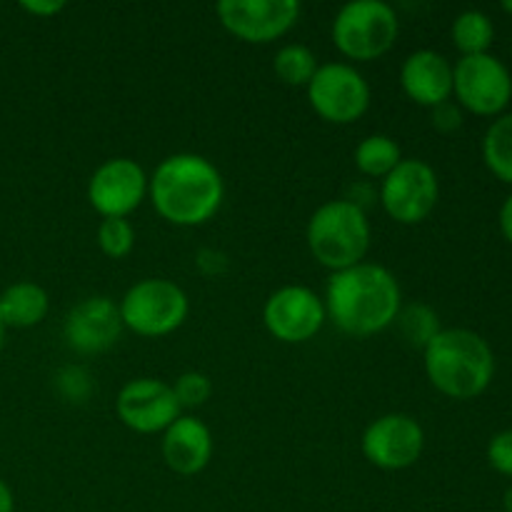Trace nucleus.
<instances>
[{
	"label": "nucleus",
	"mask_w": 512,
	"mask_h": 512,
	"mask_svg": "<svg viewBox=\"0 0 512 512\" xmlns=\"http://www.w3.org/2000/svg\"><path fill=\"white\" fill-rule=\"evenodd\" d=\"M403 308V290L388 268L360 263L333 273L325 290L328 318L353 338H370L395 325Z\"/></svg>",
	"instance_id": "obj_1"
},
{
	"label": "nucleus",
	"mask_w": 512,
	"mask_h": 512,
	"mask_svg": "<svg viewBox=\"0 0 512 512\" xmlns=\"http://www.w3.org/2000/svg\"><path fill=\"white\" fill-rule=\"evenodd\" d=\"M155 213L178 228H198L218 215L225 198L220 170L198 153H175L160 160L148 178Z\"/></svg>",
	"instance_id": "obj_2"
},
{
	"label": "nucleus",
	"mask_w": 512,
	"mask_h": 512,
	"mask_svg": "<svg viewBox=\"0 0 512 512\" xmlns=\"http://www.w3.org/2000/svg\"><path fill=\"white\" fill-rule=\"evenodd\" d=\"M425 375L445 398L473 400L495 378V355L483 335L465 328H443L423 350Z\"/></svg>",
	"instance_id": "obj_3"
},
{
	"label": "nucleus",
	"mask_w": 512,
	"mask_h": 512,
	"mask_svg": "<svg viewBox=\"0 0 512 512\" xmlns=\"http://www.w3.org/2000/svg\"><path fill=\"white\" fill-rule=\"evenodd\" d=\"M310 255L330 273L365 263L373 230L365 210L350 200H328L308 220L305 230Z\"/></svg>",
	"instance_id": "obj_4"
},
{
	"label": "nucleus",
	"mask_w": 512,
	"mask_h": 512,
	"mask_svg": "<svg viewBox=\"0 0 512 512\" xmlns=\"http://www.w3.org/2000/svg\"><path fill=\"white\" fill-rule=\"evenodd\" d=\"M333 43L355 63H370L388 53L400 35V20L393 5L383 0H353L333 20Z\"/></svg>",
	"instance_id": "obj_5"
},
{
	"label": "nucleus",
	"mask_w": 512,
	"mask_h": 512,
	"mask_svg": "<svg viewBox=\"0 0 512 512\" xmlns=\"http://www.w3.org/2000/svg\"><path fill=\"white\" fill-rule=\"evenodd\" d=\"M123 328L140 338H163L185 323L190 300L180 285L165 278H145L130 285L118 303Z\"/></svg>",
	"instance_id": "obj_6"
},
{
	"label": "nucleus",
	"mask_w": 512,
	"mask_h": 512,
	"mask_svg": "<svg viewBox=\"0 0 512 512\" xmlns=\"http://www.w3.org/2000/svg\"><path fill=\"white\" fill-rule=\"evenodd\" d=\"M453 95L468 113L498 118L512 100V75L493 53L463 55L453 65Z\"/></svg>",
	"instance_id": "obj_7"
},
{
	"label": "nucleus",
	"mask_w": 512,
	"mask_h": 512,
	"mask_svg": "<svg viewBox=\"0 0 512 512\" xmlns=\"http://www.w3.org/2000/svg\"><path fill=\"white\" fill-rule=\"evenodd\" d=\"M308 103L325 123L350 125L370 108V85L355 65L325 63L308 83Z\"/></svg>",
	"instance_id": "obj_8"
},
{
	"label": "nucleus",
	"mask_w": 512,
	"mask_h": 512,
	"mask_svg": "<svg viewBox=\"0 0 512 512\" xmlns=\"http://www.w3.org/2000/svg\"><path fill=\"white\" fill-rule=\"evenodd\" d=\"M380 205L400 225H418L430 218L440 198V180L433 165L420 158H403L398 168L380 180Z\"/></svg>",
	"instance_id": "obj_9"
},
{
	"label": "nucleus",
	"mask_w": 512,
	"mask_h": 512,
	"mask_svg": "<svg viewBox=\"0 0 512 512\" xmlns=\"http://www.w3.org/2000/svg\"><path fill=\"white\" fill-rule=\"evenodd\" d=\"M215 13L233 38L265 45L288 35L303 8L298 0H223L215 5Z\"/></svg>",
	"instance_id": "obj_10"
},
{
	"label": "nucleus",
	"mask_w": 512,
	"mask_h": 512,
	"mask_svg": "<svg viewBox=\"0 0 512 512\" xmlns=\"http://www.w3.org/2000/svg\"><path fill=\"white\" fill-rule=\"evenodd\" d=\"M325 320V300L305 285H283L265 300L263 323L280 343H308L323 330Z\"/></svg>",
	"instance_id": "obj_11"
},
{
	"label": "nucleus",
	"mask_w": 512,
	"mask_h": 512,
	"mask_svg": "<svg viewBox=\"0 0 512 512\" xmlns=\"http://www.w3.org/2000/svg\"><path fill=\"white\" fill-rule=\"evenodd\" d=\"M360 448L365 460L378 470H408L423 455L425 430L413 415H380L365 428Z\"/></svg>",
	"instance_id": "obj_12"
},
{
	"label": "nucleus",
	"mask_w": 512,
	"mask_h": 512,
	"mask_svg": "<svg viewBox=\"0 0 512 512\" xmlns=\"http://www.w3.org/2000/svg\"><path fill=\"white\" fill-rule=\"evenodd\" d=\"M148 198V175L133 158H110L88 180V203L103 218H128Z\"/></svg>",
	"instance_id": "obj_13"
},
{
	"label": "nucleus",
	"mask_w": 512,
	"mask_h": 512,
	"mask_svg": "<svg viewBox=\"0 0 512 512\" xmlns=\"http://www.w3.org/2000/svg\"><path fill=\"white\" fill-rule=\"evenodd\" d=\"M115 413L125 428L140 435L165 433L183 415L173 385L158 378H135L120 388Z\"/></svg>",
	"instance_id": "obj_14"
},
{
	"label": "nucleus",
	"mask_w": 512,
	"mask_h": 512,
	"mask_svg": "<svg viewBox=\"0 0 512 512\" xmlns=\"http://www.w3.org/2000/svg\"><path fill=\"white\" fill-rule=\"evenodd\" d=\"M123 333L118 303L108 295H90L65 315V343L80 355H98L113 348Z\"/></svg>",
	"instance_id": "obj_15"
},
{
	"label": "nucleus",
	"mask_w": 512,
	"mask_h": 512,
	"mask_svg": "<svg viewBox=\"0 0 512 512\" xmlns=\"http://www.w3.org/2000/svg\"><path fill=\"white\" fill-rule=\"evenodd\" d=\"M400 85L413 103L433 110L453 98V65L438 50H415L403 60Z\"/></svg>",
	"instance_id": "obj_16"
},
{
	"label": "nucleus",
	"mask_w": 512,
	"mask_h": 512,
	"mask_svg": "<svg viewBox=\"0 0 512 512\" xmlns=\"http://www.w3.org/2000/svg\"><path fill=\"white\" fill-rule=\"evenodd\" d=\"M213 458V433L195 415H180L163 433V460L173 473L198 475Z\"/></svg>",
	"instance_id": "obj_17"
},
{
	"label": "nucleus",
	"mask_w": 512,
	"mask_h": 512,
	"mask_svg": "<svg viewBox=\"0 0 512 512\" xmlns=\"http://www.w3.org/2000/svg\"><path fill=\"white\" fill-rule=\"evenodd\" d=\"M50 298L38 283L20 280L0 293V320L5 328H35L45 320Z\"/></svg>",
	"instance_id": "obj_18"
},
{
	"label": "nucleus",
	"mask_w": 512,
	"mask_h": 512,
	"mask_svg": "<svg viewBox=\"0 0 512 512\" xmlns=\"http://www.w3.org/2000/svg\"><path fill=\"white\" fill-rule=\"evenodd\" d=\"M353 160L355 168H358L365 178L383 180L398 168L400 160H403V150H400V145L395 143L390 135L375 133L360 140L358 148H355L353 153Z\"/></svg>",
	"instance_id": "obj_19"
},
{
	"label": "nucleus",
	"mask_w": 512,
	"mask_h": 512,
	"mask_svg": "<svg viewBox=\"0 0 512 512\" xmlns=\"http://www.w3.org/2000/svg\"><path fill=\"white\" fill-rule=\"evenodd\" d=\"M483 160L490 173L512 185V113H503L490 123L483 138Z\"/></svg>",
	"instance_id": "obj_20"
},
{
	"label": "nucleus",
	"mask_w": 512,
	"mask_h": 512,
	"mask_svg": "<svg viewBox=\"0 0 512 512\" xmlns=\"http://www.w3.org/2000/svg\"><path fill=\"white\" fill-rule=\"evenodd\" d=\"M495 40V25L483 10H465L453 23V43L463 55L488 53Z\"/></svg>",
	"instance_id": "obj_21"
},
{
	"label": "nucleus",
	"mask_w": 512,
	"mask_h": 512,
	"mask_svg": "<svg viewBox=\"0 0 512 512\" xmlns=\"http://www.w3.org/2000/svg\"><path fill=\"white\" fill-rule=\"evenodd\" d=\"M320 63L318 55L308 48V45L300 43H288L275 53L273 70L285 85L290 88H308V83L313 80V75L318 73Z\"/></svg>",
	"instance_id": "obj_22"
},
{
	"label": "nucleus",
	"mask_w": 512,
	"mask_h": 512,
	"mask_svg": "<svg viewBox=\"0 0 512 512\" xmlns=\"http://www.w3.org/2000/svg\"><path fill=\"white\" fill-rule=\"evenodd\" d=\"M395 325H398L400 335H403L405 343L410 348L425 350L435 340V335L440 333V318L428 303H410L403 305L395 318Z\"/></svg>",
	"instance_id": "obj_23"
},
{
	"label": "nucleus",
	"mask_w": 512,
	"mask_h": 512,
	"mask_svg": "<svg viewBox=\"0 0 512 512\" xmlns=\"http://www.w3.org/2000/svg\"><path fill=\"white\" fill-rule=\"evenodd\" d=\"M98 248L113 260H123L135 248V228L128 218H103L98 225Z\"/></svg>",
	"instance_id": "obj_24"
},
{
	"label": "nucleus",
	"mask_w": 512,
	"mask_h": 512,
	"mask_svg": "<svg viewBox=\"0 0 512 512\" xmlns=\"http://www.w3.org/2000/svg\"><path fill=\"white\" fill-rule=\"evenodd\" d=\"M93 375L83 365H65L55 375V390L68 403H85L93 395Z\"/></svg>",
	"instance_id": "obj_25"
},
{
	"label": "nucleus",
	"mask_w": 512,
	"mask_h": 512,
	"mask_svg": "<svg viewBox=\"0 0 512 512\" xmlns=\"http://www.w3.org/2000/svg\"><path fill=\"white\" fill-rule=\"evenodd\" d=\"M173 393L178 398L180 408H200L213 395V383H210V378L205 373L190 370V373H183L175 380Z\"/></svg>",
	"instance_id": "obj_26"
},
{
	"label": "nucleus",
	"mask_w": 512,
	"mask_h": 512,
	"mask_svg": "<svg viewBox=\"0 0 512 512\" xmlns=\"http://www.w3.org/2000/svg\"><path fill=\"white\" fill-rule=\"evenodd\" d=\"M488 463L495 473L512 478V430L495 433L488 443Z\"/></svg>",
	"instance_id": "obj_27"
},
{
	"label": "nucleus",
	"mask_w": 512,
	"mask_h": 512,
	"mask_svg": "<svg viewBox=\"0 0 512 512\" xmlns=\"http://www.w3.org/2000/svg\"><path fill=\"white\" fill-rule=\"evenodd\" d=\"M430 118H433V128L440 130V133H455V130L463 128V108L453 103V98L435 105L430 110Z\"/></svg>",
	"instance_id": "obj_28"
},
{
	"label": "nucleus",
	"mask_w": 512,
	"mask_h": 512,
	"mask_svg": "<svg viewBox=\"0 0 512 512\" xmlns=\"http://www.w3.org/2000/svg\"><path fill=\"white\" fill-rule=\"evenodd\" d=\"M195 265H198V270L203 275H210V278H218V275H223L225 270H228V255L223 253V250H215V248H203L198 250V255H195Z\"/></svg>",
	"instance_id": "obj_29"
},
{
	"label": "nucleus",
	"mask_w": 512,
	"mask_h": 512,
	"mask_svg": "<svg viewBox=\"0 0 512 512\" xmlns=\"http://www.w3.org/2000/svg\"><path fill=\"white\" fill-rule=\"evenodd\" d=\"M20 8L25 13L35 15V18H53V15H58L65 8V3L63 0H23Z\"/></svg>",
	"instance_id": "obj_30"
},
{
	"label": "nucleus",
	"mask_w": 512,
	"mask_h": 512,
	"mask_svg": "<svg viewBox=\"0 0 512 512\" xmlns=\"http://www.w3.org/2000/svg\"><path fill=\"white\" fill-rule=\"evenodd\" d=\"M498 220H500V233H503V238L512 245V193L505 198Z\"/></svg>",
	"instance_id": "obj_31"
},
{
	"label": "nucleus",
	"mask_w": 512,
	"mask_h": 512,
	"mask_svg": "<svg viewBox=\"0 0 512 512\" xmlns=\"http://www.w3.org/2000/svg\"><path fill=\"white\" fill-rule=\"evenodd\" d=\"M15 510V498L13 490L0 480V512H13Z\"/></svg>",
	"instance_id": "obj_32"
},
{
	"label": "nucleus",
	"mask_w": 512,
	"mask_h": 512,
	"mask_svg": "<svg viewBox=\"0 0 512 512\" xmlns=\"http://www.w3.org/2000/svg\"><path fill=\"white\" fill-rule=\"evenodd\" d=\"M503 508H505V512H512V485L505 490V495H503Z\"/></svg>",
	"instance_id": "obj_33"
},
{
	"label": "nucleus",
	"mask_w": 512,
	"mask_h": 512,
	"mask_svg": "<svg viewBox=\"0 0 512 512\" xmlns=\"http://www.w3.org/2000/svg\"><path fill=\"white\" fill-rule=\"evenodd\" d=\"M3 343H5V325L3 320H0V348H3Z\"/></svg>",
	"instance_id": "obj_34"
},
{
	"label": "nucleus",
	"mask_w": 512,
	"mask_h": 512,
	"mask_svg": "<svg viewBox=\"0 0 512 512\" xmlns=\"http://www.w3.org/2000/svg\"><path fill=\"white\" fill-rule=\"evenodd\" d=\"M503 10H505V13L512 15V0H503Z\"/></svg>",
	"instance_id": "obj_35"
}]
</instances>
